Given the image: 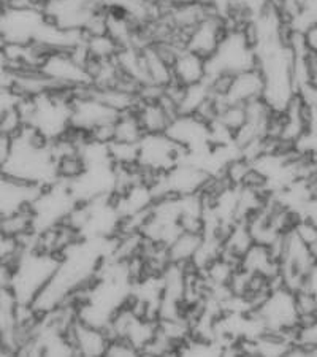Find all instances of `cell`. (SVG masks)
I'll use <instances>...</instances> for the list:
<instances>
[{"instance_id": "1", "label": "cell", "mask_w": 317, "mask_h": 357, "mask_svg": "<svg viewBox=\"0 0 317 357\" xmlns=\"http://www.w3.org/2000/svg\"><path fill=\"white\" fill-rule=\"evenodd\" d=\"M0 172L42 189L61 181L54 145L26 126L10 138L7 159Z\"/></svg>"}, {"instance_id": "2", "label": "cell", "mask_w": 317, "mask_h": 357, "mask_svg": "<svg viewBox=\"0 0 317 357\" xmlns=\"http://www.w3.org/2000/svg\"><path fill=\"white\" fill-rule=\"evenodd\" d=\"M72 91L51 89L36 97H24L20 114L26 128L46 142L54 143L72 130Z\"/></svg>"}, {"instance_id": "3", "label": "cell", "mask_w": 317, "mask_h": 357, "mask_svg": "<svg viewBox=\"0 0 317 357\" xmlns=\"http://www.w3.org/2000/svg\"><path fill=\"white\" fill-rule=\"evenodd\" d=\"M61 255L40 250L37 246L21 248L11 262L8 289L18 305L32 307L40 292L53 278L59 267Z\"/></svg>"}, {"instance_id": "4", "label": "cell", "mask_w": 317, "mask_h": 357, "mask_svg": "<svg viewBox=\"0 0 317 357\" xmlns=\"http://www.w3.org/2000/svg\"><path fill=\"white\" fill-rule=\"evenodd\" d=\"M256 64V50L246 27H229L215 53L206 59V79L233 77L252 70Z\"/></svg>"}, {"instance_id": "5", "label": "cell", "mask_w": 317, "mask_h": 357, "mask_svg": "<svg viewBox=\"0 0 317 357\" xmlns=\"http://www.w3.org/2000/svg\"><path fill=\"white\" fill-rule=\"evenodd\" d=\"M77 205L67 181L61 180L48 188H43L29 206L32 232L43 234L46 230L65 224Z\"/></svg>"}, {"instance_id": "6", "label": "cell", "mask_w": 317, "mask_h": 357, "mask_svg": "<svg viewBox=\"0 0 317 357\" xmlns=\"http://www.w3.org/2000/svg\"><path fill=\"white\" fill-rule=\"evenodd\" d=\"M252 313L261 322L263 332L270 335H281V333L289 332L297 327L302 319L297 294L286 286L268 291Z\"/></svg>"}, {"instance_id": "7", "label": "cell", "mask_w": 317, "mask_h": 357, "mask_svg": "<svg viewBox=\"0 0 317 357\" xmlns=\"http://www.w3.org/2000/svg\"><path fill=\"white\" fill-rule=\"evenodd\" d=\"M184 156H186L184 149L176 145L165 132L145 134L138 142L137 167L146 180L153 183L155 176L165 174L171 167L180 164Z\"/></svg>"}, {"instance_id": "8", "label": "cell", "mask_w": 317, "mask_h": 357, "mask_svg": "<svg viewBox=\"0 0 317 357\" xmlns=\"http://www.w3.org/2000/svg\"><path fill=\"white\" fill-rule=\"evenodd\" d=\"M37 70L56 89L77 92L91 88L88 64L78 59L72 51H48L43 56Z\"/></svg>"}, {"instance_id": "9", "label": "cell", "mask_w": 317, "mask_h": 357, "mask_svg": "<svg viewBox=\"0 0 317 357\" xmlns=\"http://www.w3.org/2000/svg\"><path fill=\"white\" fill-rule=\"evenodd\" d=\"M48 18L43 8L5 5L0 11V43L32 45L42 33Z\"/></svg>"}, {"instance_id": "10", "label": "cell", "mask_w": 317, "mask_h": 357, "mask_svg": "<svg viewBox=\"0 0 317 357\" xmlns=\"http://www.w3.org/2000/svg\"><path fill=\"white\" fill-rule=\"evenodd\" d=\"M118 116L119 113L111 110L100 99H97L89 88L73 92L70 116L72 130L92 135L97 130L113 126Z\"/></svg>"}, {"instance_id": "11", "label": "cell", "mask_w": 317, "mask_h": 357, "mask_svg": "<svg viewBox=\"0 0 317 357\" xmlns=\"http://www.w3.org/2000/svg\"><path fill=\"white\" fill-rule=\"evenodd\" d=\"M165 134L186 154L205 151L211 148V128L208 121L199 114H176L167 128Z\"/></svg>"}, {"instance_id": "12", "label": "cell", "mask_w": 317, "mask_h": 357, "mask_svg": "<svg viewBox=\"0 0 317 357\" xmlns=\"http://www.w3.org/2000/svg\"><path fill=\"white\" fill-rule=\"evenodd\" d=\"M42 188L32 186L0 172V220L27 211Z\"/></svg>"}, {"instance_id": "13", "label": "cell", "mask_w": 317, "mask_h": 357, "mask_svg": "<svg viewBox=\"0 0 317 357\" xmlns=\"http://www.w3.org/2000/svg\"><path fill=\"white\" fill-rule=\"evenodd\" d=\"M227 22L216 15H206L186 36V48L205 59L215 53L227 32Z\"/></svg>"}, {"instance_id": "14", "label": "cell", "mask_w": 317, "mask_h": 357, "mask_svg": "<svg viewBox=\"0 0 317 357\" xmlns=\"http://www.w3.org/2000/svg\"><path fill=\"white\" fill-rule=\"evenodd\" d=\"M75 356H105L111 342L108 331L75 319L67 329Z\"/></svg>"}, {"instance_id": "15", "label": "cell", "mask_w": 317, "mask_h": 357, "mask_svg": "<svg viewBox=\"0 0 317 357\" xmlns=\"http://www.w3.org/2000/svg\"><path fill=\"white\" fill-rule=\"evenodd\" d=\"M263 79L257 68L230 77L227 88L221 97H216L217 105H247L257 99H262Z\"/></svg>"}, {"instance_id": "16", "label": "cell", "mask_w": 317, "mask_h": 357, "mask_svg": "<svg viewBox=\"0 0 317 357\" xmlns=\"http://www.w3.org/2000/svg\"><path fill=\"white\" fill-rule=\"evenodd\" d=\"M173 82L183 86H192L206 79V59L194 51L183 48L171 59Z\"/></svg>"}, {"instance_id": "17", "label": "cell", "mask_w": 317, "mask_h": 357, "mask_svg": "<svg viewBox=\"0 0 317 357\" xmlns=\"http://www.w3.org/2000/svg\"><path fill=\"white\" fill-rule=\"evenodd\" d=\"M137 116L145 134H160L165 132L176 112L160 97L157 100H140L137 107Z\"/></svg>"}, {"instance_id": "18", "label": "cell", "mask_w": 317, "mask_h": 357, "mask_svg": "<svg viewBox=\"0 0 317 357\" xmlns=\"http://www.w3.org/2000/svg\"><path fill=\"white\" fill-rule=\"evenodd\" d=\"M145 135L140 119L135 112L121 113L113 124V140L125 143H138Z\"/></svg>"}, {"instance_id": "19", "label": "cell", "mask_w": 317, "mask_h": 357, "mask_svg": "<svg viewBox=\"0 0 317 357\" xmlns=\"http://www.w3.org/2000/svg\"><path fill=\"white\" fill-rule=\"evenodd\" d=\"M203 2L212 15L222 18L229 24V21L233 16L236 8L235 0H203Z\"/></svg>"}, {"instance_id": "20", "label": "cell", "mask_w": 317, "mask_h": 357, "mask_svg": "<svg viewBox=\"0 0 317 357\" xmlns=\"http://www.w3.org/2000/svg\"><path fill=\"white\" fill-rule=\"evenodd\" d=\"M303 291H307L311 297H313V301L317 307V262L314 264V267L311 268V272L308 275L307 281H304V286L302 287Z\"/></svg>"}, {"instance_id": "21", "label": "cell", "mask_w": 317, "mask_h": 357, "mask_svg": "<svg viewBox=\"0 0 317 357\" xmlns=\"http://www.w3.org/2000/svg\"><path fill=\"white\" fill-rule=\"evenodd\" d=\"M11 266L7 262H0V289H7L10 283Z\"/></svg>"}, {"instance_id": "22", "label": "cell", "mask_w": 317, "mask_h": 357, "mask_svg": "<svg viewBox=\"0 0 317 357\" xmlns=\"http://www.w3.org/2000/svg\"><path fill=\"white\" fill-rule=\"evenodd\" d=\"M8 146H10V138L7 135L0 134V169H2L5 159H7Z\"/></svg>"}, {"instance_id": "23", "label": "cell", "mask_w": 317, "mask_h": 357, "mask_svg": "<svg viewBox=\"0 0 317 357\" xmlns=\"http://www.w3.org/2000/svg\"><path fill=\"white\" fill-rule=\"evenodd\" d=\"M5 5H7V2H5V0H0V11L5 8Z\"/></svg>"}]
</instances>
